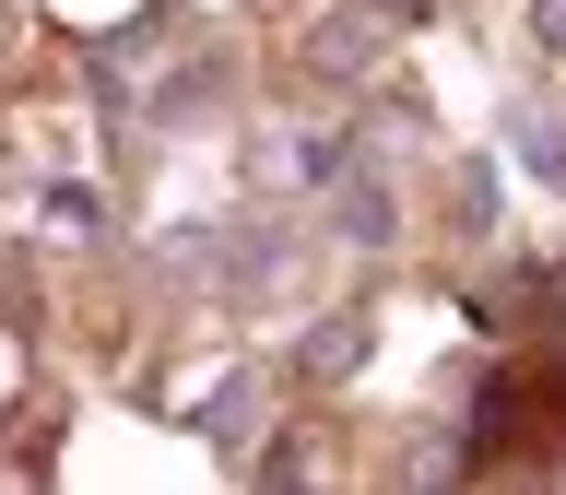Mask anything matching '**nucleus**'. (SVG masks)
<instances>
[{
	"label": "nucleus",
	"instance_id": "f257e3e1",
	"mask_svg": "<svg viewBox=\"0 0 566 495\" xmlns=\"http://www.w3.org/2000/svg\"><path fill=\"white\" fill-rule=\"evenodd\" d=\"M366 48H378V24H366V12H331V24L307 35V60L331 71V83H343V71H366Z\"/></svg>",
	"mask_w": 566,
	"mask_h": 495
},
{
	"label": "nucleus",
	"instance_id": "f03ea898",
	"mask_svg": "<svg viewBox=\"0 0 566 495\" xmlns=\"http://www.w3.org/2000/svg\"><path fill=\"white\" fill-rule=\"evenodd\" d=\"M354 343H366V330H354V318H331V330L307 343V366H318V378H343V366H354Z\"/></svg>",
	"mask_w": 566,
	"mask_h": 495
},
{
	"label": "nucleus",
	"instance_id": "7ed1b4c3",
	"mask_svg": "<svg viewBox=\"0 0 566 495\" xmlns=\"http://www.w3.org/2000/svg\"><path fill=\"white\" fill-rule=\"evenodd\" d=\"M543 48H555V60H566V0H543Z\"/></svg>",
	"mask_w": 566,
	"mask_h": 495
}]
</instances>
